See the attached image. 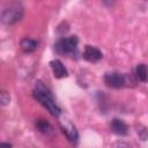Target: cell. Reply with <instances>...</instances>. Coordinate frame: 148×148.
Segmentation results:
<instances>
[{"label": "cell", "instance_id": "cell-1", "mask_svg": "<svg viewBox=\"0 0 148 148\" xmlns=\"http://www.w3.org/2000/svg\"><path fill=\"white\" fill-rule=\"evenodd\" d=\"M32 96L35 99H37L52 116L54 117H59L61 114V110L58 106L52 92L50 91V89L47 87H45L42 82H37L34 91H32Z\"/></svg>", "mask_w": 148, "mask_h": 148}, {"label": "cell", "instance_id": "cell-2", "mask_svg": "<svg viewBox=\"0 0 148 148\" xmlns=\"http://www.w3.org/2000/svg\"><path fill=\"white\" fill-rule=\"evenodd\" d=\"M79 44V39L76 36H69L65 38H60L56 44H54V50L59 54H73L76 52Z\"/></svg>", "mask_w": 148, "mask_h": 148}, {"label": "cell", "instance_id": "cell-3", "mask_svg": "<svg viewBox=\"0 0 148 148\" xmlns=\"http://www.w3.org/2000/svg\"><path fill=\"white\" fill-rule=\"evenodd\" d=\"M23 16V7L20 3H15L9 6L8 8H5L1 13V21L5 24H14L17 21H20Z\"/></svg>", "mask_w": 148, "mask_h": 148}, {"label": "cell", "instance_id": "cell-4", "mask_svg": "<svg viewBox=\"0 0 148 148\" xmlns=\"http://www.w3.org/2000/svg\"><path fill=\"white\" fill-rule=\"evenodd\" d=\"M104 82H105V84L108 87H111V88H121L126 83V77L121 73L111 72V73H106L104 75Z\"/></svg>", "mask_w": 148, "mask_h": 148}, {"label": "cell", "instance_id": "cell-5", "mask_svg": "<svg viewBox=\"0 0 148 148\" xmlns=\"http://www.w3.org/2000/svg\"><path fill=\"white\" fill-rule=\"evenodd\" d=\"M60 123V126L62 128V132L66 134L67 139L73 142V143H76L77 142V139H79V134H77V131H76V127L74 126V124L67 119V118H61L59 120Z\"/></svg>", "mask_w": 148, "mask_h": 148}, {"label": "cell", "instance_id": "cell-6", "mask_svg": "<svg viewBox=\"0 0 148 148\" xmlns=\"http://www.w3.org/2000/svg\"><path fill=\"white\" fill-rule=\"evenodd\" d=\"M103 54L102 52L92 45H86L84 51H83V59H86L89 62H97L102 59Z\"/></svg>", "mask_w": 148, "mask_h": 148}, {"label": "cell", "instance_id": "cell-7", "mask_svg": "<svg viewBox=\"0 0 148 148\" xmlns=\"http://www.w3.org/2000/svg\"><path fill=\"white\" fill-rule=\"evenodd\" d=\"M50 66H51V69L53 72V75L54 77L57 79H61V77H65L68 75V72L66 69V67L62 65V62L58 59H54L52 61H50Z\"/></svg>", "mask_w": 148, "mask_h": 148}, {"label": "cell", "instance_id": "cell-8", "mask_svg": "<svg viewBox=\"0 0 148 148\" xmlns=\"http://www.w3.org/2000/svg\"><path fill=\"white\" fill-rule=\"evenodd\" d=\"M111 131L118 135H126L128 132L127 125L121 119H118V118H114L111 121Z\"/></svg>", "mask_w": 148, "mask_h": 148}, {"label": "cell", "instance_id": "cell-9", "mask_svg": "<svg viewBox=\"0 0 148 148\" xmlns=\"http://www.w3.org/2000/svg\"><path fill=\"white\" fill-rule=\"evenodd\" d=\"M36 128L45 135H52L53 134V128H52L51 124L49 121H46L45 119H37L36 120Z\"/></svg>", "mask_w": 148, "mask_h": 148}, {"label": "cell", "instance_id": "cell-10", "mask_svg": "<svg viewBox=\"0 0 148 148\" xmlns=\"http://www.w3.org/2000/svg\"><path fill=\"white\" fill-rule=\"evenodd\" d=\"M20 45H21V49H22L23 52H25V53H31V52H34V51L37 49L38 43H37L35 39H31V38H23V39L21 40Z\"/></svg>", "mask_w": 148, "mask_h": 148}, {"label": "cell", "instance_id": "cell-11", "mask_svg": "<svg viewBox=\"0 0 148 148\" xmlns=\"http://www.w3.org/2000/svg\"><path fill=\"white\" fill-rule=\"evenodd\" d=\"M135 75L136 77L142 81V82H146L148 80V67L145 65V64H140L138 65L136 69H135Z\"/></svg>", "mask_w": 148, "mask_h": 148}, {"label": "cell", "instance_id": "cell-12", "mask_svg": "<svg viewBox=\"0 0 148 148\" xmlns=\"http://www.w3.org/2000/svg\"><path fill=\"white\" fill-rule=\"evenodd\" d=\"M136 132H138V135L140 136L141 140H147L148 139V131L143 126H139Z\"/></svg>", "mask_w": 148, "mask_h": 148}, {"label": "cell", "instance_id": "cell-13", "mask_svg": "<svg viewBox=\"0 0 148 148\" xmlns=\"http://www.w3.org/2000/svg\"><path fill=\"white\" fill-rule=\"evenodd\" d=\"M0 101H1V104L2 105H7L10 101V97H9V94L7 91H1L0 94Z\"/></svg>", "mask_w": 148, "mask_h": 148}, {"label": "cell", "instance_id": "cell-14", "mask_svg": "<svg viewBox=\"0 0 148 148\" xmlns=\"http://www.w3.org/2000/svg\"><path fill=\"white\" fill-rule=\"evenodd\" d=\"M111 148H131V146L125 141H117L112 145Z\"/></svg>", "mask_w": 148, "mask_h": 148}, {"label": "cell", "instance_id": "cell-15", "mask_svg": "<svg viewBox=\"0 0 148 148\" xmlns=\"http://www.w3.org/2000/svg\"><path fill=\"white\" fill-rule=\"evenodd\" d=\"M0 148H12V145L8 142H1L0 143Z\"/></svg>", "mask_w": 148, "mask_h": 148}]
</instances>
